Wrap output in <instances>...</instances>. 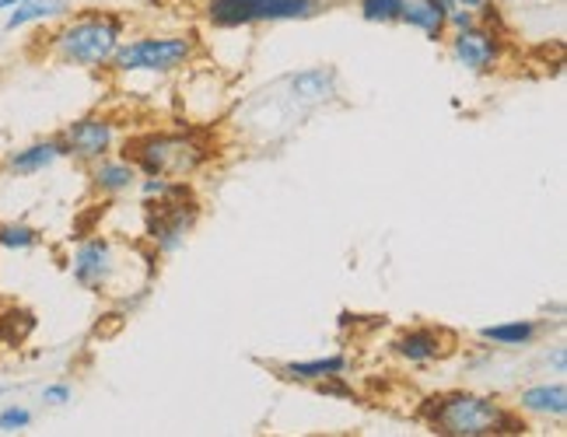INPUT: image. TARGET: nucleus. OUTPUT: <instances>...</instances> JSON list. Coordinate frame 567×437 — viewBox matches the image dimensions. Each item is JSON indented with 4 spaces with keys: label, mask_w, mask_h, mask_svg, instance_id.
<instances>
[{
    "label": "nucleus",
    "mask_w": 567,
    "mask_h": 437,
    "mask_svg": "<svg viewBox=\"0 0 567 437\" xmlns=\"http://www.w3.org/2000/svg\"><path fill=\"white\" fill-rule=\"evenodd\" d=\"M421 420L431 434L442 437H497V434H526V417L501 403L497 396L473 388H452L424 399Z\"/></svg>",
    "instance_id": "1"
},
{
    "label": "nucleus",
    "mask_w": 567,
    "mask_h": 437,
    "mask_svg": "<svg viewBox=\"0 0 567 437\" xmlns=\"http://www.w3.org/2000/svg\"><path fill=\"white\" fill-rule=\"evenodd\" d=\"M123 155L137 165L141 175H165V179L193 183L210 162L214 144L204 129H144V134L123 137Z\"/></svg>",
    "instance_id": "2"
},
{
    "label": "nucleus",
    "mask_w": 567,
    "mask_h": 437,
    "mask_svg": "<svg viewBox=\"0 0 567 437\" xmlns=\"http://www.w3.org/2000/svg\"><path fill=\"white\" fill-rule=\"evenodd\" d=\"M126 39V18L113 11L68 14L63 25L50 35V56L63 67L109 71V60Z\"/></svg>",
    "instance_id": "3"
},
{
    "label": "nucleus",
    "mask_w": 567,
    "mask_h": 437,
    "mask_svg": "<svg viewBox=\"0 0 567 437\" xmlns=\"http://www.w3.org/2000/svg\"><path fill=\"white\" fill-rule=\"evenodd\" d=\"M200 42L193 32H162V35H137L123 39L120 50L109 60V71L120 77H172L183 74L196 63Z\"/></svg>",
    "instance_id": "4"
},
{
    "label": "nucleus",
    "mask_w": 567,
    "mask_h": 437,
    "mask_svg": "<svg viewBox=\"0 0 567 437\" xmlns=\"http://www.w3.org/2000/svg\"><path fill=\"white\" fill-rule=\"evenodd\" d=\"M330 0H207L204 18L210 29L235 32L252 25H284V21H312Z\"/></svg>",
    "instance_id": "5"
},
{
    "label": "nucleus",
    "mask_w": 567,
    "mask_h": 437,
    "mask_svg": "<svg viewBox=\"0 0 567 437\" xmlns=\"http://www.w3.org/2000/svg\"><path fill=\"white\" fill-rule=\"evenodd\" d=\"M141 210H144V242L158 259L179 256L196 225H200V200H196L193 189L168 196V200L158 204H147Z\"/></svg>",
    "instance_id": "6"
},
{
    "label": "nucleus",
    "mask_w": 567,
    "mask_h": 437,
    "mask_svg": "<svg viewBox=\"0 0 567 437\" xmlns=\"http://www.w3.org/2000/svg\"><path fill=\"white\" fill-rule=\"evenodd\" d=\"M71 280L89 294H120V280L130 273L123 262L120 242L109 235H89L81 238L71 252Z\"/></svg>",
    "instance_id": "7"
},
{
    "label": "nucleus",
    "mask_w": 567,
    "mask_h": 437,
    "mask_svg": "<svg viewBox=\"0 0 567 437\" xmlns=\"http://www.w3.org/2000/svg\"><path fill=\"white\" fill-rule=\"evenodd\" d=\"M445 46L455 67L473 77H487L508 63V32L484 25V21H476L473 29H463V32H449Z\"/></svg>",
    "instance_id": "8"
},
{
    "label": "nucleus",
    "mask_w": 567,
    "mask_h": 437,
    "mask_svg": "<svg viewBox=\"0 0 567 437\" xmlns=\"http://www.w3.org/2000/svg\"><path fill=\"white\" fill-rule=\"evenodd\" d=\"M60 141H63V150H68L71 162L92 165L105 155H116L123 144V126H120V119L105 116V113H89V116H78L74 123L63 126Z\"/></svg>",
    "instance_id": "9"
},
{
    "label": "nucleus",
    "mask_w": 567,
    "mask_h": 437,
    "mask_svg": "<svg viewBox=\"0 0 567 437\" xmlns=\"http://www.w3.org/2000/svg\"><path fill=\"white\" fill-rule=\"evenodd\" d=\"M277 87L284 92V108L288 116H309L316 108L330 105L340 95V74L333 67H309V71H295L288 77H280Z\"/></svg>",
    "instance_id": "10"
},
{
    "label": "nucleus",
    "mask_w": 567,
    "mask_h": 437,
    "mask_svg": "<svg viewBox=\"0 0 567 437\" xmlns=\"http://www.w3.org/2000/svg\"><path fill=\"white\" fill-rule=\"evenodd\" d=\"M455 350V336L442 325H410L389 343V354L403 367H431Z\"/></svg>",
    "instance_id": "11"
},
{
    "label": "nucleus",
    "mask_w": 567,
    "mask_h": 437,
    "mask_svg": "<svg viewBox=\"0 0 567 437\" xmlns=\"http://www.w3.org/2000/svg\"><path fill=\"white\" fill-rule=\"evenodd\" d=\"M141 171L126 155H105L89 165V186L99 200H123L137 189Z\"/></svg>",
    "instance_id": "12"
},
{
    "label": "nucleus",
    "mask_w": 567,
    "mask_h": 437,
    "mask_svg": "<svg viewBox=\"0 0 567 437\" xmlns=\"http://www.w3.org/2000/svg\"><path fill=\"white\" fill-rule=\"evenodd\" d=\"M60 162H68V150H63V141L60 137H42V141H32L25 147L11 150L4 158V168L18 179H32V175H42L56 168Z\"/></svg>",
    "instance_id": "13"
},
{
    "label": "nucleus",
    "mask_w": 567,
    "mask_h": 437,
    "mask_svg": "<svg viewBox=\"0 0 567 437\" xmlns=\"http://www.w3.org/2000/svg\"><path fill=\"white\" fill-rule=\"evenodd\" d=\"M515 409L522 417H536V420H564L567 417V385L564 382H536L526 385L515 396Z\"/></svg>",
    "instance_id": "14"
},
{
    "label": "nucleus",
    "mask_w": 567,
    "mask_h": 437,
    "mask_svg": "<svg viewBox=\"0 0 567 437\" xmlns=\"http://www.w3.org/2000/svg\"><path fill=\"white\" fill-rule=\"evenodd\" d=\"M543 330H547V325L539 319H508V322L484 325L476 336L487 350H529V346H536Z\"/></svg>",
    "instance_id": "15"
},
{
    "label": "nucleus",
    "mask_w": 567,
    "mask_h": 437,
    "mask_svg": "<svg viewBox=\"0 0 567 437\" xmlns=\"http://www.w3.org/2000/svg\"><path fill=\"white\" fill-rule=\"evenodd\" d=\"M449 8H452V0H406L400 25L421 32L427 42H445V35H449V25H445Z\"/></svg>",
    "instance_id": "16"
},
{
    "label": "nucleus",
    "mask_w": 567,
    "mask_h": 437,
    "mask_svg": "<svg viewBox=\"0 0 567 437\" xmlns=\"http://www.w3.org/2000/svg\"><path fill=\"white\" fill-rule=\"evenodd\" d=\"M351 371V357L347 354H326V357H309V361H288L280 364V375L298 385H319L330 378H347Z\"/></svg>",
    "instance_id": "17"
},
{
    "label": "nucleus",
    "mask_w": 567,
    "mask_h": 437,
    "mask_svg": "<svg viewBox=\"0 0 567 437\" xmlns=\"http://www.w3.org/2000/svg\"><path fill=\"white\" fill-rule=\"evenodd\" d=\"M71 11H74L71 0H21L18 8L8 11L4 32H21V29L50 25V21H63Z\"/></svg>",
    "instance_id": "18"
},
{
    "label": "nucleus",
    "mask_w": 567,
    "mask_h": 437,
    "mask_svg": "<svg viewBox=\"0 0 567 437\" xmlns=\"http://www.w3.org/2000/svg\"><path fill=\"white\" fill-rule=\"evenodd\" d=\"M39 242V228L25 221H0V252H32Z\"/></svg>",
    "instance_id": "19"
},
{
    "label": "nucleus",
    "mask_w": 567,
    "mask_h": 437,
    "mask_svg": "<svg viewBox=\"0 0 567 437\" xmlns=\"http://www.w3.org/2000/svg\"><path fill=\"white\" fill-rule=\"evenodd\" d=\"M406 0H358V14L368 25H400Z\"/></svg>",
    "instance_id": "20"
},
{
    "label": "nucleus",
    "mask_w": 567,
    "mask_h": 437,
    "mask_svg": "<svg viewBox=\"0 0 567 437\" xmlns=\"http://www.w3.org/2000/svg\"><path fill=\"white\" fill-rule=\"evenodd\" d=\"M35 424V413L29 406H4L0 409V434H18V430H29Z\"/></svg>",
    "instance_id": "21"
},
{
    "label": "nucleus",
    "mask_w": 567,
    "mask_h": 437,
    "mask_svg": "<svg viewBox=\"0 0 567 437\" xmlns=\"http://www.w3.org/2000/svg\"><path fill=\"white\" fill-rule=\"evenodd\" d=\"M39 399L47 403V406H53V409L71 406V403H74V385H71V382H50L47 388L39 392Z\"/></svg>",
    "instance_id": "22"
},
{
    "label": "nucleus",
    "mask_w": 567,
    "mask_h": 437,
    "mask_svg": "<svg viewBox=\"0 0 567 437\" xmlns=\"http://www.w3.org/2000/svg\"><path fill=\"white\" fill-rule=\"evenodd\" d=\"M476 21H480V14H476V11L452 4V8H449V18H445V25H449V32H463V29H473Z\"/></svg>",
    "instance_id": "23"
},
{
    "label": "nucleus",
    "mask_w": 567,
    "mask_h": 437,
    "mask_svg": "<svg viewBox=\"0 0 567 437\" xmlns=\"http://www.w3.org/2000/svg\"><path fill=\"white\" fill-rule=\"evenodd\" d=\"M547 367H554V375H567V346L554 343V350H547Z\"/></svg>",
    "instance_id": "24"
},
{
    "label": "nucleus",
    "mask_w": 567,
    "mask_h": 437,
    "mask_svg": "<svg viewBox=\"0 0 567 437\" xmlns=\"http://www.w3.org/2000/svg\"><path fill=\"white\" fill-rule=\"evenodd\" d=\"M21 4V0H0V14H8L11 8H18Z\"/></svg>",
    "instance_id": "25"
},
{
    "label": "nucleus",
    "mask_w": 567,
    "mask_h": 437,
    "mask_svg": "<svg viewBox=\"0 0 567 437\" xmlns=\"http://www.w3.org/2000/svg\"><path fill=\"white\" fill-rule=\"evenodd\" d=\"M494 4H518V0H494Z\"/></svg>",
    "instance_id": "26"
}]
</instances>
